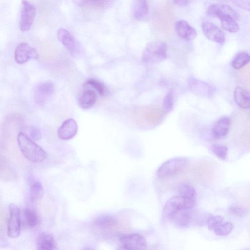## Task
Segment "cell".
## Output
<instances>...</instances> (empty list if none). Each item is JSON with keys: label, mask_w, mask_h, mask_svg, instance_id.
<instances>
[{"label": "cell", "mask_w": 250, "mask_h": 250, "mask_svg": "<svg viewBox=\"0 0 250 250\" xmlns=\"http://www.w3.org/2000/svg\"><path fill=\"white\" fill-rule=\"evenodd\" d=\"M196 199H190L180 195L170 198L165 204L163 210L164 217L170 219L177 211L191 209L196 204Z\"/></svg>", "instance_id": "cell-4"}, {"label": "cell", "mask_w": 250, "mask_h": 250, "mask_svg": "<svg viewBox=\"0 0 250 250\" xmlns=\"http://www.w3.org/2000/svg\"><path fill=\"white\" fill-rule=\"evenodd\" d=\"M24 219L26 226L29 228L35 227L38 223V217L36 213L32 209L26 208L23 211Z\"/></svg>", "instance_id": "cell-27"}, {"label": "cell", "mask_w": 250, "mask_h": 250, "mask_svg": "<svg viewBox=\"0 0 250 250\" xmlns=\"http://www.w3.org/2000/svg\"><path fill=\"white\" fill-rule=\"evenodd\" d=\"M231 125L230 119L227 116L220 118L214 124L212 134L216 139H220L225 136L229 132Z\"/></svg>", "instance_id": "cell-17"}, {"label": "cell", "mask_w": 250, "mask_h": 250, "mask_svg": "<svg viewBox=\"0 0 250 250\" xmlns=\"http://www.w3.org/2000/svg\"><path fill=\"white\" fill-rule=\"evenodd\" d=\"M175 29L177 34L185 40H192L197 36L195 29L187 21L184 20L178 21L175 25Z\"/></svg>", "instance_id": "cell-14"}, {"label": "cell", "mask_w": 250, "mask_h": 250, "mask_svg": "<svg viewBox=\"0 0 250 250\" xmlns=\"http://www.w3.org/2000/svg\"><path fill=\"white\" fill-rule=\"evenodd\" d=\"M30 137L31 139H34V140H38L41 137L40 132L37 128L34 127H31L29 129Z\"/></svg>", "instance_id": "cell-36"}, {"label": "cell", "mask_w": 250, "mask_h": 250, "mask_svg": "<svg viewBox=\"0 0 250 250\" xmlns=\"http://www.w3.org/2000/svg\"><path fill=\"white\" fill-rule=\"evenodd\" d=\"M250 62V55L246 51H240L234 57L231 65L235 69H240Z\"/></svg>", "instance_id": "cell-25"}, {"label": "cell", "mask_w": 250, "mask_h": 250, "mask_svg": "<svg viewBox=\"0 0 250 250\" xmlns=\"http://www.w3.org/2000/svg\"><path fill=\"white\" fill-rule=\"evenodd\" d=\"M36 14L35 6L26 0L22 1V7L20 19V28L23 31H28L31 28Z\"/></svg>", "instance_id": "cell-7"}, {"label": "cell", "mask_w": 250, "mask_h": 250, "mask_svg": "<svg viewBox=\"0 0 250 250\" xmlns=\"http://www.w3.org/2000/svg\"><path fill=\"white\" fill-rule=\"evenodd\" d=\"M115 250H126L125 249V248H124L123 247H120V248H118L116 249Z\"/></svg>", "instance_id": "cell-39"}, {"label": "cell", "mask_w": 250, "mask_h": 250, "mask_svg": "<svg viewBox=\"0 0 250 250\" xmlns=\"http://www.w3.org/2000/svg\"><path fill=\"white\" fill-rule=\"evenodd\" d=\"M17 141L22 154L30 162L41 163L46 159V152L25 133L20 132L17 136Z\"/></svg>", "instance_id": "cell-1"}, {"label": "cell", "mask_w": 250, "mask_h": 250, "mask_svg": "<svg viewBox=\"0 0 250 250\" xmlns=\"http://www.w3.org/2000/svg\"><path fill=\"white\" fill-rule=\"evenodd\" d=\"M29 185V197L31 201L35 202L41 200L44 194L43 188L41 182L31 178Z\"/></svg>", "instance_id": "cell-22"}, {"label": "cell", "mask_w": 250, "mask_h": 250, "mask_svg": "<svg viewBox=\"0 0 250 250\" xmlns=\"http://www.w3.org/2000/svg\"><path fill=\"white\" fill-rule=\"evenodd\" d=\"M229 211L233 214L237 216H241L243 214V210L238 207H231L229 208Z\"/></svg>", "instance_id": "cell-37"}, {"label": "cell", "mask_w": 250, "mask_h": 250, "mask_svg": "<svg viewBox=\"0 0 250 250\" xmlns=\"http://www.w3.org/2000/svg\"><path fill=\"white\" fill-rule=\"evenodd\" d=\"M233 2L240 8L250 12V0H234Z\"/></svg>", "instance_id": "cell-35"}, {"label": "cell", "mask_w": 250, "mask_h": 250, "mask_svg": "<svg viewBox=\"0 0 250 250\" xmlns=\"http://www.w3.org/2000/svg\"><path fill=\"white\" fill-rule=\"evenodd\" d=\"M87 84L90 85L101 96L107 94V89L104 84L99 80L95 78H89L86 82Z\"/></svg>", "instance_id": "cell-30"}, {"label": "cell", "mask_w": 250, "mask_h": 250, "mask_svg": "<svg viewBox=\"0 0 250 250\" xmlns=\"http://www.w3.org/2000/svg\"><path fill=\"white\" fill-rule=\"evenodd\" d=\"M83 250H93L91 248H84Z\"/></svg>", "instance_id": "cell-40"}, {"label": "cell", "mask_w": 250, "mask_h": 250, "mask_svg": "<svg viewBox=\"0 0 250 250\" xmlns=\"http://www.w3.org/2000/svg\"><path fill=\"white\" fill-rule=\"evenodd\" d=\"M149 7L148 2L144 0H136L133 1L131 13L136 20L143 21L148 16Z\"/></svg>", "instance_id": "cell-18"}, {"label": "cell", "mask_w": 250, "mask_h": 250, "mask_svg": "<svg viewBox=\"0 0 250 250\" xmlns=\"http://www.w3.org/2000/svg\"><path fill=\"white\" fill-rule=\"evenodd\" d=\"M193 213L190 209L177 211L170 219L176 224L181 227H188L193 220Z\"/></svg>", "instance_id": "cell-21"}, {"label": "cell", "mask_w": 250, "mask_h": 250, "mask_svg": "<svg viewBox=\"0 0 250 250\" xmlns=\"http://www.w3.org/2000/svg\"><path fill=\"white\" fill-rule=\"evenodd\" d=\"M233 229L231 222H224L216 227L212 231L218 236H226L229 234Z\"/></svg>", "instance_id": "cell-28"}, {"label": "cell", "mask_w": 250, "mask_h": 250, "mask_svg": "<svg viewBox=\"0 0 250 250\" xmlns=\"http://www.w3.org/2000/svg\"><path fill=\"white\" fill-rule=\"evenodd\" d=\"M174 99L171 91L167 93L163 100V108L166 112L171 111L173 107Z\"/></svg>", "instance_id": "cell-33"}, {"label": "cell", "mask_w": 250, "mask_h": 250, "mask_svg": "<svg viewBox=\"0 0 250 250\" xmlns=\"http://www.w3.org/2000/svg\"><path fill=\"white\" fill-rule=\"evenodd\" d=\"M178 195L193 199H196V192L194 187L188 183L180 184L177 188Z\"/></svg>", "instance_id": "cell-26"}, {"label": "cell", "mask_w": 250, "mask_h": 250, "mask_svg": "<svg viewBox=\"0 0 250 250\" xmlns=\"http://www.w3.org/2000/svg\"><path fill=\"white\" fill-rule=\"evenodd\" d=\"M211 148L214 154L222 160H226L228 155V148L226 146L220 144H213Z\"/></svg>", "instance_id": "cell-31"}, {"label": "cell", "mask_w": 250, "mask_h": 250, "mask_svg": "<svg viewBox=\"0 0 250 250\" xmlns=\"http://www.w3.org/2000/svg\"><path fill=\"white\" fill-rule=\"evenodd\" d=\"M38 57L37 50L26 42L19 43L14 52V58L16 62L22 64L31 59H36Z\"/></svg>", "instance_id": "cell-8"}, {"label": "cell", "mask_w": 250, "mask_h": 250, "mask_svg": "<svg viewBox=\"0 0 250 250\" xmlns=\"http://www.w3.org/2000/svg\"><path fill=\"white\" fill-rule=\"evenodd\" d=\"M208 15L218 18L222 16L229 15L236 20L238 15L235 11L230 6L223 3H215L210 5L207 11Z\"/></svg>", "instance_id": "cell-16"}, {"label": "cell", "mask_w": 250, "mask_h": 250, "mask_svg": "<svg viewBox=\"0 0 250 250\" xmlns=\"http://www.w3.org/2000/svg\"><path fill=\"white\" fill-rule=\"evenodd\" d=\"M54 85L51 82H45L38 84L34 90V97L39 104H43L54 92Z\"/></svg>", "instance_id": "cell-11"}, {"label": "cell", "mask_w": 250, "mask_h": 250, "mask_svg": "<svg viewBox=\"0 0 250 250\" xmlns=\"http://www.w3.org/2000/svg\"><path fill=\"white\" fill-rule=\"evenodd\" d=\"M234 99L240 108L245 109L250 108V93L245 88L236 87L234 91Z\"/></svg>", "instance_id": "cell-19"}, {"label": "cell", "mask_w": 250, "mask_h": 250, "mask_svg": "<svg viewBox=\"0 0 250 250\" xmlns=\"http://www.w3.org/2000/svg\"><path fill=\"white\" fill-rule=\"evenodd\" d=\"M0 175L1 179L4 181L15 180L17 177L16 171L6 160L2 158L0 160Z\"/></svg>", "instance_id": "cell-23"}, {"label": "cell", "mask_w": 250, "mask_h": 250, "mask_svg": "<svg viewBox=\"0 0 250 250\" xmlns=\"http://www.w3.org/2000/svg\"><path fill=\"white\" fill-rule=\"evenodd\" d=\"M9 217L7 224V234L10 238L18 237L21 233V214L18 206L11 203L8 207Z\"/></svg>", "instance_id": "cell-5"}, {"label": "cell", "mask_w": 250, "mask_h": 250, "mask_svg": "<svg viewBox=\"0 0 250 250\" xmlns=\"http://www.w3.org/2000/svg\"><path fill=\"white\" fill-rule=\"evenodd\" d=\"M115 223L114 218L111 216L104 215L97 218L94 221V225L98 228L105 229L112 226Z\"/></svg>", "instance_id": "cell-29"}, {"label": "cell", "mask_w": 250, "mask_h": 250, "mask_svg": "<svg viewBox=\"0 0 250 250\" xmlns=\"http://www.w3.org/2000/svg\"><path fill=\"white\" fill-rule=\"evenodd\" d=\"M97 100V95L93 90L87 89L80 95L78 99L79 106L84 109H90L93 106Z\"/></svg>", "instance_id": "cell-20"}, {"label": "cell", "mask_w": 250, "mask_h": 250, "mask_svg": "<svg viewBox=\"0 0 250 250\" xmlns=\"http://www.w3.org/2000/svg\"><path fill=\"white\" fill-rule=\"evenodd\" d=\"M189 1L188 0H176L173 1L176 4L179 6H186L189 3Z\"/></svg>", "instance_id": "cell-38"}, {"label": "cell", "mask_w": 250, "mask_h": 250, "mask_svg": "<svg viewBox=\"0 0 250 250\" xmlns=\"http://www.w3.org/2000/svg\"><path fill=\"white\" fill-rule=\"evenodd\" d=\"M77 129L78 125L76 121L72 118L68 119L58 128V137L63 140L71 139L76 134Z\"/></svg>", "instance_id": "cell-12"}, {"label": "cell", "mask_w": 250, "mask_h": 250, "mask_svg": "<svg viewBox=\"0 0 250 250\" xmlns=\"http://www.w3.org/2000/svg\"><path fill=\"white\" fill-rule=\"evenodd\" d=\"M189 159L185 157L169 159L162 163L158 168L157 176L161 179L171 178L182 172L188 167Z\"/></svg>", "instance_id": "cell-2"}, {"label": "cell", "mask_w": 250, "mask_h": 250, "mask_svg": "<svg viewBox=\"0 0 250 250\" xmlns=\"http://www.w3.org/2000/svg\"><path fill=\"white\" fill-rule=\"evenodd\" d=\"M122 247L126 250H146L147 241L142 235L137 233L122 236L119 238Z\"/></svg>", "instance_id": "cell-6"}, {"label": "cell", "mask_w": 250, "mask_h": 250, "mask_svg": "<svg viewBox=\"0 0 250 250\" xmlns=\"http://www.w3.org/2000/svg\"><path fill=\"white\" fill-rule=\"evenodd\" d=\"M188 84L190 91L198 96L210 97L214 94L215 88L213 86L197 78H190Z\"/></svg>", "instance_id": "cell-9"}, {"label": "cell", "mask_w": 250, "mask_h": 250, "mask_svg": "<svg viewBox=\"0 0 250 250\" xmlns=\"http://www.w3.org/2000/svg\"><path fill=\"white\" fill-rule=\"evenodd\" d=\"M220 19L222 27L230 33H236L239 30L236 19L229 15L221 16Z\"/></svg>", "instance_id": "cell-24"}, {"label": "cell", "mask_w": 250, "mask_h": 250, "mask_svg": "<svg viewBox=\"0 0 250 250\" xmlns=\"http://www.w3.org/2000/svg\"><path fill=\"white\" fill-rule=\"evenodd\" d=\"M202 29L205 36L208 40L222 45L225 42V36L222 31L216 25L209 21L203 22Z\"/></svg>", "instance_id": "cell-10"}, {"label": "cell", "mask_w": 250, "mask_h": 250, "mask_svg": "<svg viewBox=\"0 0 250 250\" xmlns=\"http://www.w3.org/2000/svg\"><path fill=\"white\" fill-rule=\"evenodd\" d=\"M57 37L59 41L67 49L70 54L76 55L78 52L77 42L69 31L64 28H60L57 31Z\"/></svg>", "instance_id": "cell-13"}, {"label": "cell", "mask_w": 250, "mask_h": 250, "mask_svg": "<svg viewBox=\"0 0 250 250\" xmlns=\"http://www.w3.org/2000/svg\"><path fill=\"white\" fill-rule=\"evenodd\" d=\"M37 250H58V246L54 236L46 232L38 235L36 240Z\"/></svg>", "instance_id": "cell-15"}, {"label": "cell", "mask_w": 250, "mask_h": 250, "mask_svg": "<svg viewBox=\"0 0 250 250\" xmlns=\"http://www.w3.org/2000/svg\"><path fill=\"white\" fill-rule=\"evenodd\" d=\"M81 4L94 8H103L107 5L109 1H81Z\"/></svg>", "instance_id": "cell-34"}, {"label": "cell", "mask_w": 250, "mask_h": 250, "mask_svg": "<svg viewBox=\"0 0 250 250\" xmlns=\"http://www.w3.org/2000/svg\"><path fill=\"white\" fill-rule=\"evenodd\" d=\"M224 222V218L220 215H209L206 224L210 230H213L216 227Z\"/></svg>", "instance_id": "cell-32"}, {"label": "cell", "mask_w": 250, "mask_h": 250, "mask_svg": "<svg viewBox=\"0 0 250 250\" xmlns=\"http://www.w3.org/2000/svg\"><path fill=\"white\" fill-rule=\"evenodd\" d=\"M167 47L162 41L154 40L148 43L142 52V60L146 63L154 64L165 60Z\"/></svg>", "instance_id": "cell-3"}]
</instances>
